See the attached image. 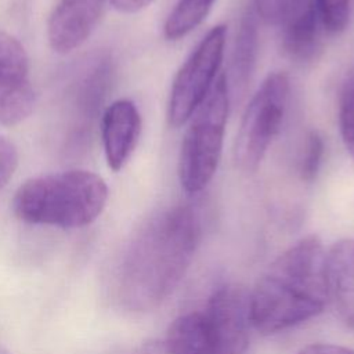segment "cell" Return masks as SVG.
<instances>
[{"label":"cell","mask_w":354,"mask_h":354,"mask_svg":"<svg viewBox=\"0 0 354 354\" xmlns=\"http://www.w3.org/2000/svg\"><path fill=\"white\" fill-rule=\"evenodd\" d=\"M202 236L199 212L174 205L149 218L129 243L116 275L120 304L130 311L156 308L185 275Z\"/></svg>","instance_id":"6da1fadb"},{"label":"cell","mask_w":354,"mask_h":354,"mask_svg":"<svg viewBox=\"0 0 354 354\" xmlns=\"http://www.w3.org/2000/svg\"><path fill=\"white\" fill-rule=\"evenodd\" d=\"M329 293L328 259L321 239L308 235L281 253L249 293L252 326L274 335L324 311Z\"/></svg>","instance_id":"7a4b0ae2"},{"label":"cell","mask_w":354,"mask_h":354,"mask_svg":"<svg viewBox=\"0 0 354 354\" xmlns=\"http://www.w3.org/2000/svg\"><path fill=\"white\" fill-rule=\"evenodd\" d=\"M108 185L90 170L73 169L26 180L15 192L14 212L29 224L80 228L102 213Z\"/></svg>","instance_id":"3957f363"},{"label":"cell","mask_w":354,"mask_h":354,"mask_svg":"<svg viewBox=\"0 0 354 354\" xmlns=\"http://www.w3.org/2000/svg\"><path fill=\"white\" fill-rule=\"evenodd\" d=\"M252 326L249 293L238 285L218 288L201 311L176 318L163 343L173 354H246Z\"/></svg>","instance_id":"277c9868"},{"label":"cell","mask_w":354,"mask_h":354,"mask_svg":"<svg viewBox=\"0 0 354 354\" xmlns=\"http://www.w3.org/2000/svg\"><path fill=\"white\" fill-rule=\"evenodd\" d=\"M225 75L216 79L205 101L188 120L178 156V180L188 195L202 192L213 180L223 153L230 111Z\"/></svg>","instance_id":"5b68a950"},{"label":"cell","mask_w":354,"mask_h":354,"mask_svg":"<svg viewBox=\"0 0 354 354\" xmlns=\"http://www.w3.org/2000/svg\"><path fill=\"white\" fill-rule=\"evenodd\" d=\"M289 77L283 72L267 75L250 98L235 141V160L239 169L253 173L261 165L268 147L283 122L289 100Z\"/></svg>","instance_id":"8992f818"},{"label":"cell","mask_w":354,"mask_h":354,"mask_svg":"<svg viewBox=\"0 0 354 354\" xmlns=\"http://www.w3.org/2000/svg\"><path fill=\"white\" fill-rule=\"evenodd\" d=\"M227 26H213L177 71L169 95L167 120L171 127L184 126L212 90L224 57Z\"/></svg>","instance_id":"52a82bcc"},{"label":"cell","mask_w":354,"mask_h":354,"mask_svg":"<svg viewBox=\"0 0 354 354\" xmlns=\"http://www.w3.org/2000/svg\"><path fill=\"white\" fill-rule=\"evenodd\" d=\"M35 105L30 62L25 47L0 30V124L24 122Z\"/></svg>","instance_id":"ba28073f"},{"label":"cell","mask_w":354,"mask_h":354,"mask_svg":"<svg viewBox=\"0 0 354 354\" xmlns=\"http://www.w3.org/2000/svg\"><path fill=\"white\" fill-rule=\"evenodd\" d=\"M109 0H57L47 22V37L58 54L80 47L97 28Z\"/></svg>","instance_id":"9c48e42d"},{"label":"cell","mask_w":354,"mask_h":354,"mask_svg":"<svg viewBox=\"0 0 354 354\" xmlns=\"http://www.w3.org/2000/svg\"><path fill=\"white\" fill-rule=\"evenodd\" d=\"M141 134V115L137 105L120 98L108 105L101 118V138L108 167L122 170L131 158Z\"/></svg>","instance_id":"30bf717a"},{"label":"cell","mask_w":354,"mask_h":354,"mask_svg":"<svg viewBox=\"0 0 354 354\" xmlns=\"http://www.w3.org/2000/svg\"><path fill=\"white\" fill-rule=\"evenodd\" d=\"M278 26L281 48L288 58L307 62L315 55L322 22L314 0H292Z\"/></svg>","instance_id":"8fae6325"},{"label":"cell","mask_w":354,"mask_h":354,"mask_svg":"<svg viewBox=\"0 0 354 354\" xmlns=\"http://www.w3.org/2000/svg\"><path fill=\"white\" fill-rule=\"evenodd\" d=\"M257 48V15L253 6H250L241 17L230 55L228 71L227 73H224L228 86L230 100H239L246 93L256 66Z\"/></svg>","instance_id":"7c38bea8"},{"label":"cell","mask_w":354,"mask_h":354,"mask_svg":"<svg viewBox=\"0 0 354 354\" xmlns=\"http://www.w3.org/2000/svg\"><path fill=\"white\" fill-rule=\"evenodd\" d=\"M329 293L342 318L354 329V239L336 242L329 252Z\"/></svg>","instance_id":"4fadbf2b"},{"label":"cell","mask_w":354,"mask_h":354,"mask_svg":"<svg viewBox=\"0 0 354 354\" xmlns=\"http://www.w3.org/2000/svg\"><path fill=\"white\" fill-rule=\"evenodd\" d=\"M216 0H177L163 25V36L177 41L195 30L209 15Z\"/></svg>","instance_id":"5bb4252c"},{"label":"cell","mask_w":354,"mask_h":354,"mask_svg":"<svg viewBox=\"0 0 354 354\" xmlns=\"http://www.w3.org/2000/svg\"><path fill=\"white\" fill-rule=\"evenodd\" d=\"M337 123L342 141L354 159V72L346 77L339 94Z\"/></svg>","instance_id":"9a60e30c"},{"label":"cell","mask_w":354,"mask_h":354,"mask_svg":"<svg viewBox=\"0 0 354 354\" xmlns=\"http://www.w3.org/2000/svg\"><path fill=\"white\" fill-rule=\"evenodd\" d=\"M325 152L324 138L317 130H310L306 136L304 147L299 159V176L306 183H313L321 169Z\"/></svg>","instance_id":"2e32d148"},{"label":"cell","mask_w":354,"mask_h":354,"mask_svg":"<svg viewBox=\"0 0 354 354\" xmlns=\"http://www.w3.org/2000/svg\"><path fill=\"white\" fill-rule=\"evenodd\" d=\"M322 28L330 35L342 33L350 21V0H314Z\"/></svg>","instance_id":"e0dca14e"},{"label":"cell","mask_w":354,"mask_h":354,"mask_svg":"<svg viewBox=\"0 0 354 354\" xmlns=\"http://www.w3.org/2000/svg\"><path fill=\"white\" fill-rule=\"evenodd\" d=\"M18 149L12 141L0 136V192L7 187L18 167Z\"/></svg>","instance_id":"ac0fdd59"},{"label":"cell","mask_w":354,"mask_h":354,"mask_svg":"<svg viewBox=\"0 0 354 354\" xmlns=\"http://www.w3.org/2000/svg\"><path fill=\"white\" fill-rule=\"evenodd\" d=\"M292 0H253V8L257 18L266 24L278 25Z\"/></svg>","instance_id":"d6986e66"},{"label":"cell","mask_w":354,"mask_h":354,"mask_svg":"<svg viewBox=\"0 0 354 354\" xmlns=\"http://www.w3.org/2000/svg\"><path fill=\"white\" fill-rule=\"evenodd\" d=\"M296 354H354V348L328 344V343H318V344H308L300 348Z\"/></svg>","instance_id":"ffe728a7"},{"label":"cell","mask_w":354,"mask_h":354,"mask_svg":"<svg viewBox=\"0 0 354 354\" xmlns=\"http://www.w3.org/2000/svg\"><path fill=\"white\" fill-rule=\"evenodd\" d=\"M109 3L120 12L134 14L147 8L153 0H109Z\"/></svg>","instance_id":"44dd1931"},{"label":"cell","mask_w":354,"mask_h":354,"mask_svg":"<svg viewBox=\"0 0 354 354\" xmlns=\"http://www.w3.org/2000/svg\"><path fill=\"white\" fill-rule=\"evenodd\" d=\"M137 354H173L163 342H148L140 347Z\"/></svg>","instance_id":"7402d4cb"},{"label":"cell","mask_w":354,"mask_h":354,"mask_svg":"<svg viewBox=\"0 0 354 354\" xmlns=\"http://www.w3.org/2000/svg\"><path fill=\"white\" fill-rule=\"evenodd\" d=\"M0 354H11L7 348H4L3 346H1V343H0Z\"/></svg>","instance_id":"603a6c76"}]
</instances>
